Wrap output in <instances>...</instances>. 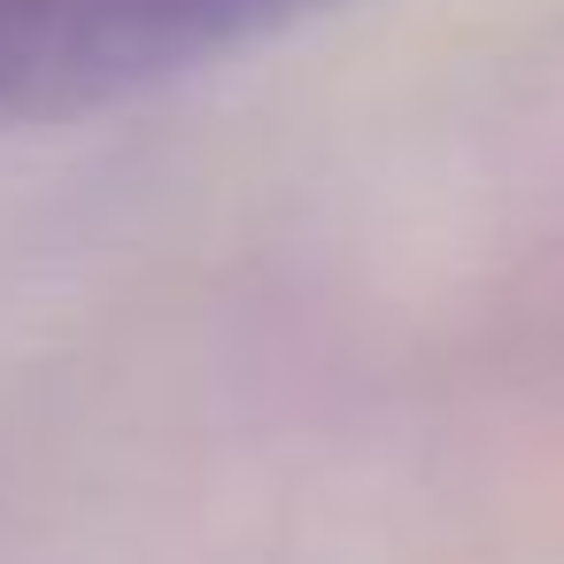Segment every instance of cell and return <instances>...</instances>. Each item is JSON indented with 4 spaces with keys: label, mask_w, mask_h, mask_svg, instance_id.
<instances>
[{
    "label": "cell",
    "mask_w": 564,
    "mask_h": 564,
    "mask_svg": "<svg viewBox=\"0 0 564 564\" xmlns=\"http://www.w3.org/2000/svg\"><path fill=\"white\" fill-rule=\"evenodd\" d=\"M310 9L325 0H0V117L171 78Z\"/></svg>",
    "instance_id": "1"
}]
</instances>
